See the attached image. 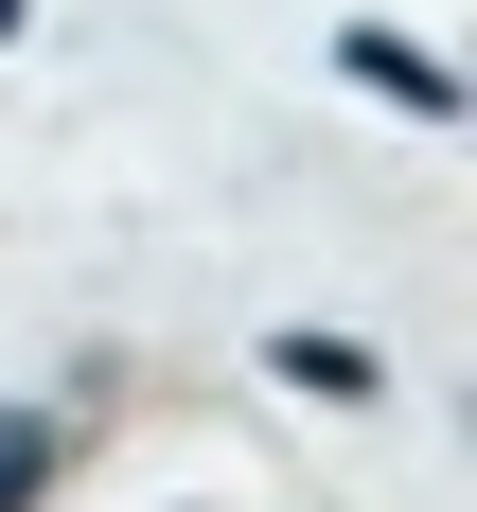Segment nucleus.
I'll use <instances>...</instances> for the list:
<instances>
[{
  "instance_id": "f257e3e1",
  "label": "nucleus",
  "mask_w": 477,
  "mask_h": 512,
  "mask_svg": "<svg viewBox=\"0 0 477 512\" xmlns=\"http://www.w3.org/2000/svg\"><path fill=\"white\" fill-rule=\"evenodd\" d=\"M336 71H354V89H389L407 124H460V71H442V53H407V36H336Z\"/></svg>"
},
{
  "instance_id": "f03ea898",
  "label": "nucleus",
  "mask_w": 477,
  "mask_h": 512,
  "mask_svg": "<svg viewBox=\"0 0 477 512\" xmlns=\"http://www.w3.org/2000/svg\"><path fill=\"white\" fill-rule=\"evenodd\" d=\"M53 460H71V424H53V407H0V512H36Z\"/></svg>"
},
{
  "instance_id": "7ed1b4c3",
  "label": "nucleus",
  "mask_w": 477,
  "mask_h": 512,
  "mask_svg": "<svg viewBox=\"0 0 477 512\" xmlns=\"http://www.w3.org/2000/svg\"><path fill=\"white\" fill-rule=\"evenodd\" d=\"M265 371H283V389H336V407H371V354H354V336H265Z\"/></svg>"
},
{
  "instance_id": "20e7f679",
  "label": "nucleus",
  "mask_w": 477,
  "mask_h": 512,
  "mask_svg": "<svg viewBox=\"0 0 477 512\" xmlns=\"http://www.w3.org/2000/svg\"><path fill=\"white\" fill-rule=\"evenodd\" d=\"M0 36H18V0H0Z\"/></svg>"
}]
</instances>
